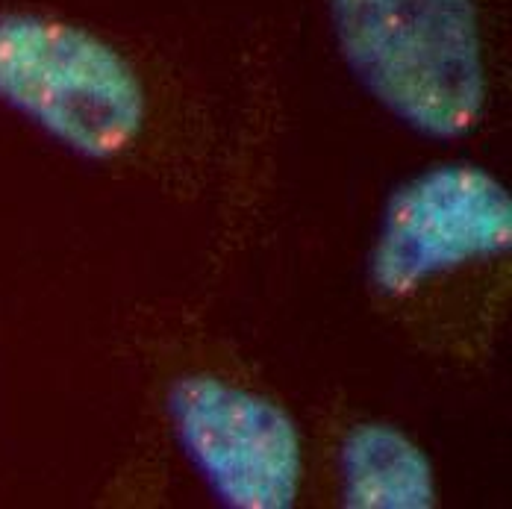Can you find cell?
<instances>
[{"mask_svg":"<svg viewBox=\"0 0 512 509\" xmlns=\"http://www.w3.org/2000/svg\"><path fill=\"white\" fill-rule=\"evenodd\" d=\"M510 192L489 171L448 162L404 183L383 209L371 251V280L401 298L421 283L507 251Z\"/></svg>","mask_w":512,"mask_h":509,"instance_id":"3957f363","label":"cell"},{"mask_svg":"<svg viewBox=\"0 0 512 509\" xmlns=\"http://www.w3.org/2000/svg\"><path fill=\"white\" fill-rule=\"evenodd\" d=\"M357 83L415 133L465 139L486 109L477 0H327Z\"/></svg>","mask_w":512,"mask_h":509,"instance_id":"6da1fadb","label":"cell"},{"mask_svg":"<svg viewBox=\"0 0 512 509\" xmlns=\"http://www.w3.org/2000/svg\"><path fill=\"white\" fill-rule=\"evenodd\" d=\"M0 103L86 159H115L142 136L148 92L98 33L45 12H0Z\"/></svg>","mask_w":512,"mask_h":509,"instance_id":"7a4b0ae2","label":"cell"},{"mask_svg":"<svg viewBox=\"0 0 512 509\" xmlns=\"http://www.w3.org/2000/svg\"><path fill=\"white\" fill-rule=\"evenodd\" d=\"M168 418L189 462L233 509H289L301 489V436L268 398L198 374L168 389Z\"/></svg>","mask_w":512,"mask_h":509,"instance_id":"277c9868","label":"cell"},{"mask_svg":"<svg viewBox=\"0 0 512 509\" xmlns=\"http://www.w3.org/2000/svg\"><path fill=\"white\" fill-rule=\"evenodd\" d=\"M345 504L354 509H427L436 477L427 454L392 424H359L342 445Z\"/></svg>","mask_w":512,"mask_h":509,"instance_id":"5b68a950","label":"cell"}]
</instances>
